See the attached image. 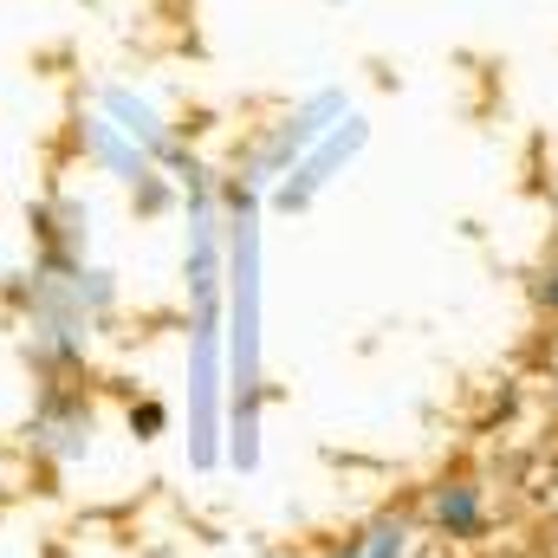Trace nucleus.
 <instances>
[{"instance_id": "1", "label": "nucleus", "mask_w": 558, "mask_h": 558, "mask_svg": "<svg viewBox=\"0 0 558 558\" xmlns=\"http://www.w3.org/2000/svg\"><path fill=\"white\" fill-rule=\"evenodd\" d=\"M85 435H92V410H85L78 397H46V410L33 422V441H39L46 454L72 461V454H85Z\"/></svg>"}, {"instance_id": "2", "label": "nucleus", "mask_w": 558, "mask_h": 558, "mask_svg": "<svg viewBox=\"0 0 558 558\" xmlns=\"http://www.w3.org/2000/svg\"><path fill=\"white\" fill-rule=\"evenodd\" d=\"M435 520H441L448 539H474V533H481V487H474V481L441 487V494H435Z\"/></svg>"}, {"instance_id": "3", "label": "nucleus", "mask_w": 558, "mask_h": 558, "mask_svg": "<svg viewBox=\"0 0 558 558\" xmlns=\"http://www.w3.org/2000/svg\"><path fill=\"white\" fill-rule=\"evenodd\" d=\"M403 553H410V526H403L397 513H384V520H371L357 539H344L338 558H403Z\"/></svg>"}, {"instance_id": "4", "label": "nucleus", "mask_w": 558, "mask_h": 558, "mask_svg": "<svg viewBox=\"0 0 558 558\" xmlns=\"http://www.w3.org/2000/svg\"><path fill=\"white\" fill-rule=\"evenodd\" d=\"M131 428H143V435H156V428H162V410H156V403H143L137 416H131Z\"/></svg>"}, {"instance_id": "5", "label": "nucleus", "mask_w": 558, "mask_h": 558, "mask_svg": "<svg viewBox=\"0 0 558 558\" xmlns=\"http://www.w3.org/2000/svg\"><path fill=\"white\" fill-rule=\"evenodd\" d=\"M539 299H546V305H553V312H558V267H553V274H546V286H539Z\"/></svg>"}]
</instances>
